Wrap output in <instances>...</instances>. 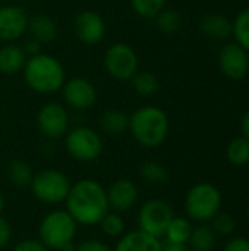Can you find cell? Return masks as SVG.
Instances as JSON below:
<instances>
[{"label": "cell", "mask_w": 249, "mask_h": 251, "mask_svg": "<svg viewBox=\"0 0 249 251\" xmlns=\"http://www.w3.org/2000/svg\"><path fill=\"white\" fill-rule=\"evenodd\" d=\"M66 212L78 225H97L109 213L107 191L95 179H81L75 182L65 200Z\"/></svg>", "instance_id": "1"}, {"label": "cell", "mask_w": 249, "mask_h": 251, "mask_svg": "<svg viewBox=\"0 0 249 251\" xmlns=\"http://www.w3.org/2000/svg\"><path fill=\"white\" fill-rule=\"evenodd\" d=\"M22 74L26 85L40 94L60 91L66 81V72L60 60L43 51L26 59Z\"/></svg>", "instance_id": "2"}, {"label": "cell", "mask_w": 249, "mask_h": 251, "mask_svg": "<svg viewBox=\"0 0 249 251\" xmlns=\"http://www.w3.org/2000/svg\"><path fill=\"white\" fill-rule=\"evenodd\" d=\"M169 118L158 106H141L129 116L128 129L134 140L145 149H156L161 146L169 135Z\"/></svg>", "instance_id": "3"}, {"label": "cell", "mask_w": 249, "mask_h": 251, "mask_svg": "<svg viewBox=\"0 0 249 251\" xmlns=\"http://www.w3.org/2000/svg\"><path fill=\"white\" fill-rule=\"evenodd\" d=\"M78 224L66 210H51L40 222V240L48 250H65L73 246Z\"/></svg>", "instance_id": "4"}, {"label": "cell", "mask_w": 249, "mask_h": 251, "mask_svg": "<svg viewBox=\"0 0 249 251\" xmlns=\"http://www.w3.org/2000/svg\"><path fill=\"white\" fill-rule=\"evenodd\" d=\"M222 201V193L216 185L200 182L186 193L185 210L192 221L204 224L211 221L220 212Z\"/></svg>", "instance_id": "5"}, {"label": "cell", "mask_w": 249, "mask_h": 251, "mask_svg": "<svg viewBox=\"0 0 249 251\" xmlns=\"http://www.w3.org/2000/svg\"><path fill=\"white\" fill-rule=\"evenodd\" d=\"M29 187L37 200L47 204H59L66 200L72 184L62 171L50 168L37 172Z\"/></svg>", "instance_id": "6"}, {"label": "cell", "mask_w": 249, "mask_h": 251, "mask_svg": "<svg viewBox=\"0 0 249 251\" xmlns=\"http://www.w3.org/2000/svg\"><path fill=\"white\" fill-rule=\"evenodd\" d=\"M65 147L68 154L78 162H94L103 153V140L90 126H76L66 132Z\"/></svg>", "instance_id": "7"}, {"label": "cell", "mask_w": 249, "mask_h": 251, "mask_svg": "<svg viewBox=\"0 0 249 251\" xmlns=\"http://www.w3.org/2000/svg\"><path fill=\"white\" fill-rule=\"evenodd\" d=\"M106 72L117 81H131L139 71V59L134 47L126 43L112 44L103 57Z\"/></svg>", "instance_id": "8"}, {"label": "cell", "mask_w": 249, "mask_h": 251, "mask_svg": "<svg viewBox=\"0 0 249 251\" xmlns=\"http://www.w3.org/2000/svg\"><path fill=\"white\" fill-rule=\"evenodd\" d=\"M173 218V209L167 201L153 199L145 201L138 212V229L160 240L164 237Z\"/></svg>", "instance_id": "9"}, {"label": "cell", "mask_w": 249, "mask_h": 251, "mask_svg": "<svg viewBox=\"0 0 249 251\" xmlns=\"http://www.w3.org/2000/svg\"><path fill=\"white\" fill-rule=\"evenodd\" d=\"M40 132L48 140H57L69 131V115L65 106L56 101L43 104L37 113Z\"/></svg>", "instance_id": "10"}, {"label": "cell", "mask_w": 249, "mask_h": 251, "mask_svg": "<svg viewBox=\"0 0 249 251\" xmlns=\"http://www.w3.org/2000/svg\"><path fill=\"white\" fill-rule=\"evenodd\" d=\"M60 90L65 103L75 110H90L97 101V90L94 84L84 76L66 79Z\"/></svg>", "instance_id": "11"}, {"label": "cell", "mask_w": 249, "mask_h": 251, "mask_svg": "<svg viewBox=\"0 0 249 251\" xmlns=\"http://www.w3.org/2000/svg\"><path fill=\"white\" fill-rule=\"evenodd\" d=\"M73 32L81 43L94 46L103 41L106 35V22L98 12L87 9L75 16Z\"/></svg>", "instance_id": "12"}, {"label": "cell", "mask_w": 249, "mask_h": 251, "mask_svg": "<svg viewBox=\"0 0 249 251\" xmlns=\"http://www.w3.org/2000/svg\"><path fill=\"white\" fill-rule=\"evenodd\" d=\"M28 28V15L21 6H0V41L15 43Z\"/></svg>", "instance_id": "13"}, {"label": "cell", "mask_w": 249, "mask_h": 251, "mask_svg": "<svg viewBox=\"0 0 249 251\" xmlns=\"http://www.w3.org/2000/svg\"><path fill=\"white\" fill-rule=\"evenodd\" d=\"M219 66L229 79H242L249 71V53L238 43H229L219 54Z\"/></svg>", "instance_id": "14"}, {"label": "cell", "mask_w": 249, "mask_h": 251, "mask_svg": "<svg viewBox=\"0 0 249 251\" xmlns=\"http://www.w3.org/2000/svg\"><path fill=\"white\" fill-rule=\"evenodd\" d=\"M138 197H139V191L136 184L125 178L114 181L107 190L109 207L117 213L131 210L136 204Z\"/></svg>", "instance_id": "15"}, {"label": "cell", "mask_w": 249, "mask_h": 251, "mask_svg": "<svg viewBox=\"0 0 249 251\" xmlns=\"http://www.w3.org/2000/svg\"><path fill=\"white\" fill-rule=\"evenodd\" d=\"M26 31L31 34V38L40 44H48L54 41L59 34L56 21L45 13H35L32 16H28Z\"/></svg>", "instance_id": "16"}, {"label": "cell", "mask_w": 249, "mask_h": 251, "mask_svg": "<svg viewBox=\"0 0 249 251\" xmlns=\"http://www.w3.org/2000/svg\"><path fill=\"white\" fill-rule=\"evenodd\" d=\"M113 251H161V241L142 231H131L120 237Z\"/></svg>", "instance_id": "17"}, {"label": "cell", "mask_w": 249, "mask_h": 251, "mask_svg": "<svg viewBox=\"0 0 249 251\" xmlns=\"http://www.w3.org/2000/svg\"><path fill=\"white\" fill-rule=\"evenodd\" d=\"M26 53L23 47L15 43H6L0 47V74L3 75H15L22 72L26 63Z\"/></svg>", "instance_id": "18"}, {"label": "cell", "mask_w": 249, "mask_h": 251, "mask_svg": "<svg viewBox=\"0 0 249 251\" xmlns=\"http://www.w3.org/2000/svg\"><path fill=\"white\" fill-rule=\"evenodd\" d=\"M200 29L211 38H226L232 34V22L223 15H208L200 22Z\"/></svg>", "instance_id": "19"}, {"label": "cell", "mask_w": 249, "mask_h": 251, "mask_svg": "<svg viewBox=\"0 0 249 251\" xmlns=\"http://www.w3.org/2000/svg\"><path fill=\"white\" fill-rule=\"evenodd\" d=\"M100 126L109 135L123 134L129 128V116L119 109L106 110L100 118Z\"/></svg>", "instance_id": "20"}, {"label": "cell", "mask_w": 249, "mask_h": 251, "mask_svg": "<svg viewBox=\"0 0 249 251\" xmlns=\"http://www.w3.org/2000/svg\"><path fill=\"white\" fill-rule=\"evenodd\" d=\"M131 84L135 93L142 97H151L158 90V79L150 71H138L131 78Z\"/></svg>", "instance_id": "21"}, {"label": "cell", "mask_w": 249, "mask_h": 251, "mask_svg": "<svg viewBox=\"0 0 249 251\" xmlns=\"http://www.w3.org/2000/svg\"><path fill=\"white\" fill-rule=\"evenodd\" d=\"M189 246L192 251H211L216 246V232L208 225H201L192 229L189 237Z\"/></svg>", "instance_id": "22"}, {"label": "cell", "mask_w": 249, "mask_h": 251, "mask_svg": "<svg viewBox=\"0 0 249 251\" xmlns=\"http://www.w3.org/2000/svg\"><path fill=\"white\" fill-rule=\"evenodd\" d=\"M192 225L185 218H173L172 222L167 226V231L164 234L166 241L176 243V244H186L189 241V237L192 234Z\"/></svg>", "instance_id": "23"}, {"label": "cell", "mask_w": 249, "mask_h": 251, "mask_svg": "<svg viewBox=\"0 0 249 251\" xmlns=\"http://www.w3.org/2000/svg\"><path fill=\"white\" fill-rule=\"evenodd\" d=\"M32 169L25 160L15 159L7 166V178L16 187H28L32 181Z\"/></svg>", "instance_id": "24"}, {"label": "cell", "mask_w": 249, "mask_h": 251, "mask_svg": "<svg viewBox=\"0 0 249 251\" xmlns=\"http://www.w3.org/2000/svg\"><path fill=\"white\" fill-rule=\"evenodd\" d=\"M227 160L235 166H245L249 163V141L245 137H238L229 143L226 150Z\"/></svg>", "instance_id": "25"}, {"label": "cell", "mask_w": 249, "mask_h": 251, "mask_svg": "<svg viewBox=\"0 0 249 251\" xmlns=\"http://www.w3.org/2000/svg\"><path fill=\"white\" fill-rule=\"evenodd\" d=\"M156 25L163 34H175L182 26V16L175 9H163L156 18Z\"/></svg>", "instance_id": "26"}, {"label": "cell", "mask_w": 249, "mask_h": 251, "mask_svg": "<svg viewBox=\"0 0 249 251\" xmlns=\"http://www.w3.org/2000/svg\"><path fill=\"white\" fill-rule=\"evenodd\" d=\"M232 34L236 43L249 53V7L241 10L232 22Z\"/></svg>", "instance_id": "27"}, {"label": "cell", "mask_w": 249, "mask_h": 251, "mask_svg": "<svg viewBox=\"0 0 249 251\" xmlns=\"http://www.w3.org/2000/svg\"><path fill=\"white\" fill-rule=\"evenodd\" d=\"M131 6L138 16L154 19L166 7V0H131Z\"/></svg>", "instance_id": "28"}, {"label": "cell", "mask_w": 249, "mask_h": 251, "mask_svg": "<svg viewBox=\"0 0 249 251\" xmlns=\"http://www.w3.org/2000/svg\"><path fill=\"white\" fill-rule=\"evenodd\" d=\"M139 174H141L144 181H147L148 184H156V185L166 182L167 178H169L166 168L161 163L153 162V160L142 163V166L139 169Z\"/></svg>", "instance_id": "29"}, {"label": "cell", "mask_w": 249, "mask_h": 251, "mask_svg": "<svg viewBox=\"0 0 249 251\" xmlns=\"http://www.w3.org/2000/svg\"><path fill=\"white\" fill-rule=\"evenodd\" d=\"M100 226H101L103 232L110 238L122 237L125 232V221L117 212H109L100 221Z\"/></svg>", "instance_id": "30"}, {"label": "cell", "mask_w": 249, "mask_h": 251, "mask_svg": "<svg viewBox=\"0 0 249 251\" xmlns=\"http://www.w3.org/2000/svg\"><path fill=\"white\" fill-rule=\"evenodd\" d=\"M211 222H213V225H211L213 231L216 234H219V235H223V237L233 234V231L236 228V222H235L233 216L229 215V213H220L219 212L211 219Z\"/></svg>", "instance_id": "31"}, {"label": "cell", "mask_w": 249, "mask_h": 251, "mask_svg": "<svg viewBox=\"0 0 249 251\" xmlns=\"http://www.w3.org/2000/svg\"><path fill=\"white\" fill-rule=\"evenodd\" d=\"M75 251H113L100 240H84L75 246Z\"/></svg>", "instance_id": "32"}, {"label": "cell", "mask_w": 249, "mask_h": 251, "mask_svg": "<svg viewBox=\"0 0 249 251\" xmlns=\"http://www.w3.org/2000/svg\"><path fill=\"white\" fill-rule=\"evenodd\" d=\"M13 251H48V247L41 240L28 238L15 246Z\"/></svg>", "instance_id": "33"}, {"label": "cell", "mask_w": 249, "mask_h": 251, "mask_svg": "<svg viewBox=\"0 0 249 251\" xmlns=\"http://www.w3.org/2000/svg\"><path fill=\"white\" fill-rule=\"evenodd\" d=\"M223 251H249V240L244 237L232 238L230 241L226 243Z\"/></svg>", "instance_id": "34"}, {"label": "cell", "mask_w": 249, "mask_h": 251, "mask_svg": "<svg viewBox=\"0 0 249 251\" xmlns=\"http://www.w3.org/2000/svg\"><path fill=\"white\" fill-rule=\"evenodd\" d=\"M12 240V226L10 224L0 216V249H4Z\"/></svg>", "instance_id": "35"}, {"label": "cell", "mask_w": 249, "mask_h": 251, "mask_svg": "<svg viewBox=\"0 0 249 251\" xmlns=\"http://www.w3.org/2000/svg\"><path fill=\"white\" fill-rule=\"evenodd\" d=\"M40 43H37L35 40H32V38H29L28 41H26V44L23 46V50H25V53H26V56L29 57V56H34V54H37V53H40L41 50H40Z\"/></svg>", "instance_id": "36"}, {"label": "cell", "mask_w": 249, "mask_h": 251, "mask_svg": "<svg viewBox=\"0 0 249 251\" xmlns=\"http://www.w3.org/2000/svg\"><path fill=\"white\" fill-rule=\"evenodd\" d=\"M161 251H189L186 244H176V243H161Z\"/></svg>", "instance_id": "37"}, {"label": "cell", "mask_w": 249, "mask_h": 251, "mask_svg": "<svg viewBox=\"0 0 249 251\" xmlns=\"http://www.w3.org/2000/svg\"><path fill=\"white\" fill-rule=\"evenodd\" d=\"M241 131H242V137H245L249 141V110L244 115L241 121Z\"/></svg>", "instance_id": "38"}, {"label": "cell", "mask_w": 249, "mask_h": 251, "mask_svg": "<svg viewBox=\"0 0 249 251\" xmlns=\"http://www.w3.org/2000/svg\"><path fill=\"white\" fill-rule=\"evenodd\" d=\"M3 207H4V199H3V196L0 193V213L3 212Z\"/></svg>", "instance_id": "39"}, {"label": "cell", "mask_w": 249, "mask_h": 251, "mask_svg": "<svg viewBox=\"0 0 249 251\" xmlns=\"http://www.w3.org/2000/svg\"><path fill=\"white\" fill-rule=\"evenodd\" d=\"M247 213H248V218H249V206H248V210H247Z\"/></svg>", "instance_id": "40"}, {"label": "cell", "mask_w": 249, "mask_h": 251, "mask_svg": "<svg viewBox=\"0 0 249 251\" xmlns=\"http://www.w3.org/2000/svg\"><path fill=\"white\" fill-rule=\"evenodd\" d=\"M25 1H26V0H25Z\"/></svg>", "instance_id": "41"}]
</instances>
